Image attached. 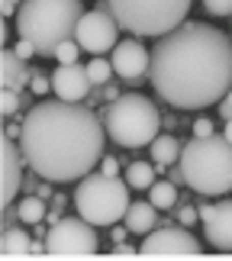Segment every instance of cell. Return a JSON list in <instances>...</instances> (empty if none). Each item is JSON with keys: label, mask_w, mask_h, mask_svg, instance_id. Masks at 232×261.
<instances>
[{"label": "cell", "mask_w": 232, "mask_h": 261, "mask_svg": "<svg viewBox=\"0 0 232 261\" xmlns=\"http://www.w3.org/2000/svg\"><path fill=\"white\" fill-rule=\"evenodd\" d=\"M148 81L177 110H203L232 90V39L207 23H181L152 48Z\"/></svg>", "instance_id": "1"}, {"label": "cell", "mask_w": 232, "mask_h": 261, "mask_svg": "<svg viewBox=\"0 0 232 261\" xmlns=\"http://www.w3.org/2000/svg\"><path fill=\"white\" fill-rule=\"evenodd\" d=\"M107 126L90 107L84 103H36L23 116V148L26 165L42 180H81L94 171L104 158Z\"/></svg>", "instance_id": "2"}, {"label": "cell", "mask_w": 232, "mask_h": 261, "mask_svg": "<svg viewBox=\"0 0 232 261\" xmlns=\"http://www.w3.org/2000/svg\"><path fill=\"white\" fill-rule=\"evenodd\" d=\"M81 16V0H23L16 10V33L29 39L39 55H55L62 42L74 39Z\"/></svg>", "instance_id": "3"}, {"label": "cell", "mask_w": 232, "mask_h": 261, "mask_svg": "<svg viewBox=\"0 0 232 261\" xmlns=\"http://www.w3.org/2000/svg\"><path fill=\"white\" fill-rule=\"evenodd\" d=\"M187 187L203 197H219L232 190V142L226 136H194L177 158Z\"/></svg>", "instance_id": "4"}, {"label": "cell", "mask_w": 232, "mask_h": 261, "mask_svg": "<svg viewBox=\"0 0 232 261\" xmlns=\"http://www.w3.org/2000/svg\"><path fill=\"white\" fill-rule=\"evenodd\" d=\"M104 126H107V136L113 139L116 145L142 148V145H152L158 139L161 116H158V107L148 97L123 94L119 100H113V103L107 107Z\"/></svg>", "instance_id": "5"}, {"label": "cell", "mask_w": 232, "mask_h": 261, "mask_svg": "<svg viewBox=\"0 0 232 261\" xmlns=\"http://www.w3.org/2000/svg\"><path fill=\"white\" fill-rule=\"evenodd\" d=\"M74 206L78 213L94 226H116L129 210V180L110 177V174H84L74 187Z\"/></svg>", "instance_id": "6"}, {"label": "cell", "mask_w": 232, "mask_h": 261, "mask_svg": "<svg viewBox=\"0 0 232 261\" xmlns=\"http://www.w3.org/2000/svg\"><path fill=\"white\" fill-rule=\"evenodd\" d=\"M116 23L133 36L161 39L184 23L190 0H110Z\"/></svg>", "instance_id": "7"}, {"label": "cell", "mask_w": 232, "mask_h": 261, "mask_svg": "<svg viewBox=\"0 0 232 261\" xmlns=\"http://www.w3.org/2000/svg\"><path fill=\"white\" fill-rule=\"evenodd\" d=\"M100 248L94 223H87L84 216L78 219H58L45 232V252L48 255H94Z\"/></svg>", "instance_id": "8"}, {"label": "cell", "mask_w": 232, "mask_h": 261, "mask_svg": "<svg viewBox=\"0 0 232 261\" xmlns=\"http://www.w3.org/2000/svg\"><path fill=\"white\" fill-rule=\"evenodd\" d=\"M116 16L113 13H100V10H90V13L81 16L78 23V33H74V42L84 48V52H113L116 48V33H119Z\"/></svg>", "instance_id": "9"}, {"label": "cell", "mask_w": 232, "mask_h": 261, "mask_svg": "<svg viewBox=\"0 0 232 261\" xmlns=\"http://www.w3.org/2000/svg\"><path fill=\"white\" fill-rule=\"evenodd\" d=\"M200 245L187 226H165L161 232H148L139 245L142 255H200Z\"/></svg>", "instance_id": "10"}, {"label": "cell", "mask_w": 232, "mask_h": 261, "mask_svg": "<svg viewBox=\"0 0 232 261\" xmlns=\"http://www.w3.org/2000/svg\"><path fill=\"white\" fill-rule=\"evenodd\" d=\"M113 71L129 84H139L142 77H148V68H152V52L139 42V39H123L113 48Z\"/></svg>", "instance_id": "11"}, {"label": "cell", "mask_w": 232, "mask_h": 261, "mask_svg": "<svg viewBox=\"0 0 232 261\" xmlns=\"http://www.w3.org/2000/svg\"><path fill=\"white\" fill-rule=\"evenodd\" d=\"M19 139H10L7 133L0 136V171H4V180H0V203L10 206L16 197V190L23 187V148L16 145Z\"/></svg>", "instance_id": "12"}, {"label": "cell", "mask_w": 232, "mask_h": 261, "mask_svg": "<svg viewBox=\"0 0 232 261\" xmlns=\"http://www.w3.org/2000/svg\"><path fill=\"white\" fill-rule=\"evenodd\" d=\"M200 223H203L207 242L219 252H232V200L200 206Z\"/></svg>", "instance_id": "13"}, {"label": "cell", "mask_w": 232, "mask_h": 261, "mask_svg": "<svg viewBox=\"0 0 232 261\" xmlns=\"http://www.w3.org/2000/svg\"><path fill=\"white\" fill-rule=\"evenodd\" d=\"M94 87L87 77V65H58L52 74V94L58 100H68V103H81L87 97V90Z\"/></svg>", "instance_id": "14"}, {"label": "cell", "mask_w": 232, "mask_h": 261, "mask_svg": "<svg viewBox=\"0 0 232 261\" xmlns=\"http://www.w3.org/2000/svg\"><path fill=\"white\" fill-rule=\"evenodd\" d=\"M29 81H33V71L26 68V62L13 48H4L0 52V84L10 87V90H23Z\"/></svg>", "instance_id": "15"}, {"label": "cell", "mask_w": 232, "mask_h": 261, "mask_svg": "<svg viewBox=\"0 0 232 261\" xmlns=\"http://www.w3.org/2000/svg\"><path fill=\"white\" fill-rule=\"evenodd\" d=\"M123 223L129 232H136V236H148L152 229L158 226V206L152 203V200H139V203H129L126 210V216H123Z\"/></svg>", "instance_id": "16"}, {"label": "cell", "mask_w": 232, "mask_h": 261, "mask_svg": "<svg viewBox=\"0 0 232 261\" xmlns=\"http://www.w3.org/2000/svg\"><path fill=\"white\" fill-rule=\"evenodd\" d=\"M0 252H4L7 258L10 255H29L33 252V239H29V232H23V229H16V226H4Z\"/></svg>", "instance_id": "17"}, {"label": "cell", "mask_w": 232, "mask_h": 261, "mask_svg": "<svg viewBox=\"0 0 232 261\" xmlns=\"http://www.w3.org/2000/svg\"><path fill=\"white\" fill-rule=\"evenodd\" d=\"M181 145L174 136H158L155 142H152V155H155V168H161V171H165L168 165H174L177 158H181Z\"/></svg>", "instance_id": "18"}, {"label": "cell", "mask_w": 232, "mask_h": 261, "mask_svg": "<svg viewBox=\"0 0 232 261\" xmlns=\"http://www.w3.org/2000/svg\"><path fill=\"white\" fill-rule=\"evenodd\" d=\"M16 216H19V223H26V226H42V219L48 216V206L39 194H33L16 206Z\"/></svg>", "instance_id": "19"}, {"label": "cell", "mask_w": 232, "mask_h": 261, "mask_svg": "<svg viewBox=\"0 0 232 261\" xmlns=\"http://www.w3.org/2000/svg\"><path fill=\"white\" fill-rule=\"evenodd\" d=\"M148 200H152L158 210L177 206V184L174 180H155V184L148 187Z\"/></svg>", "instance_id": "20"}, {"label": "cell", "mask_w": 232, "mask_h": 261, "mask_svg": "<svg viewBox=\"0 0 232 261\" xmlns=\"http://www.w3.org/2000/svg\"><path fill=\"white\" fill-rule=\"evenodd\" d=\"M126 180H129V187H136V190H148L155 184V165H148V162H133L126 168Z\"/></svg>", "instance_id": "21"}, {"label": "cell", "mask_w": 232, "mask_h": 261, "mask_svg": "<svg viewBox=\"0 0 232 261\" xmlns=\"http://www.w3.org/2000/svg\"><path fill=\"white\" fill-rule=\"evenodd\" d=\"M87 77H90L94 87L110 84V77H113V62H107V58H94V62L87 65Z\"/></svg>", "instance_id": "22"}, {"label": "cell", "mask_w": 232, "mask_h": 261, "mask_svg": "<svg viewBox=\"0 0 232 261\" xmlns=\"http://www.w3.org/2000/svg\"><path fill=\"white\" fill-rule=\"evenodd\" d=\"M78 52H84V48H81L74 39H68V42H62L55 48V58H58V65H74L78 62Z\"/></svg>", "instance_id": "23"}, {"label": "cell", "mask_w": 232, "mask_h": 261, "mask_svg": "<svg viewBox=\"0 0 232 261\" xmlns=\"http://www.w3.org/2000/svg\"><path fill=\"white\" fill-rule=\"evenodd\" d=\"M16 110H19V90L4 87V97H0V113H4V116H13Z\"/></svg>", "instance_id": "24"}, {"label": "cell", "mask_w": 232, "mask_h": 261, "mask_svg": "<svg viewBox=\"0 0 232 261\" xmlns=\"http://www.w3.org/2000/svg\"><path fill=\"white\" fill-rule=\"evenodd\" d=\"M203 7L213 16H232V0H203Z\"/></svg>", "instance_id": "25"}, {"label": "cell", "mask_w": 232, "mask_h": 261, "mask_svg": "<svg viewBox=\"0 0 232 261\" xmlns=\"http://www.w3.org/2000/svg\"><path fill=\"white\" fill-rule=\"evenodd\" d=\"M200 219V210L197 206H177V223L181 226H194Z\"/></svg>", "instance_id": "26"}, {"label": "cell", "mask_w": 232, "mask_h": 261, "mask_svg": "<svg viewBox=\"0 0 232 261\" xmlns=\"http://www.w3.org/2000/svg\"><path fill=\"white\" fill-rule=\"evenodd\" d=\"M48 77H52V74H48ZM48 77L33 71V81H29V87H33V94H36V97H39V94H48V90H52V81H48Z\"/></svg>", "instance_id": "27"}, {"label": "cell", "mask_w": 232, "mask_h": 261, "mask_svg": "<svg viewBox=\"0 0 232 261\" xmlns=\"http://www.w3.org/2000/svg\"><path fill=\"white\" fill-rule=\"evenodd\" d=\"M13 52H16L19 58H23V62H29V58H33V55H39V52H36V45H33V42H29V39H19V42H16V48H13Z\"/></svg>", "instance_id": "28"}, {"label": "cell", "mask_w": 232, "mask_h": 261, "mask_svg": "<svg viewBox=\"0 0 232 261\" xmlns=\"http://www.w3.org/2000/svg\"><path fill=\"white\" fill-rule=\"evenodd\" d=\"M194 136H200V139H203V136H213V123H210L207 116H200L197 123H194Z\"/></svg>", "instance_id": "29"}, {"label": "cell", "mask_w": 232, "mask_h": 261, "mask_svg": "<svg viewBox=\"0 0 232 261\" xmlns=\"http://www.w3.org/2000/svg\"><path fill=\"white\" fill-rule=\"evenodd\" d=\"M219 116H223V119H232V90H229L223 100H219Z\"/></svg>", "instance_id": "30"}, {"label": "cell", "mask_w": 232, "mask_h": 261, "mask_svg": "<svg viewBox=\"0 0 232 261\" xmlns=\"http://www.w3.org/2000/svg\"><path fill=\"white\" fill-rule=\"evenodd\" d=\"M23 7V0H0V13L4 16H13V10Z\"/></svg>", "instance_id": "31"}, {"label": "cell", "mask_w": 232, "mask_h": 261, "mask_svg": "<svg viewBox=\"0 0 232 261\" xmlns=\"http://www.w3.org/2000/svg\"><path fill=\"white\" fill-rule=\"evenodd\" d=\"M100 90H104V100H107V103H113V100H119V97H123V94L116 90V84H113V81H110V84H104Z\"/></svg>", "instance_id": "32"}, {"label": "cell", "mask_w": 232, "mask_h": 261, "mask_svg": "<svg viewBox=\"0 0 232 261\" xmlns=\"http://www.w3.org/2000/svg\"><path fill=\"white\" fill-rule=\"evenodd\" d=\"M100 165H104V174H110V177H116V174H119L116 158H100Z\"/></svg>", "instance_id": "33"}, {"label": "cell", "mask_w": 232, "mask_h": 261, "mask_svg": "<svg viewBox=\"0 0 232 261\" xmlns=\"http://www.w3.org/2000/svg\"><path fill=\"white\" fill-rule=\"evenodd\" d=\"M36 194L42 197V200H52L55 194H52V180H45V184H36Z\"/></svg>", "instance_id": "34"}, {"label": "cell", "mask_w": 232, "mask_h": 261, "mask_svg": "<svg viewBox=\"0 0 232 261\" xmlns=\"http://www.w3.org/2000/svg\"><path fill=\"white\" fill-rule=\"evenodd\" d=\"M139 248H133V245H126V242H113V255H136Z\"/></svg>", "instance_id": "35"}, {"label": "cell", "mask_w": 232, "mask_h": 261, "mask_svg": "<svg viewBox=\"0 0 232 261\" xmlns=\"http://www.w3.org/2000/svg\"><path fill=\"white\" fill-rule=\"evenodd\" d=\"M62 206H65V197L55 194V197H52V206H48V210H62Z\"/></svg>", "instance_id": "36"}, {"label": "cell", "mask_w": 232, "mask_h": 261, "mask_svg": "<svg viewBox=\"0 0 232 261\" xmlns=\"http://www.w3.org/2000/svg\"><path fill=\"white\" fill-rule=\"evenodd\" d=\"M126 232H129L126 226H123V229H113V242H123V236H126Z\"/></svg>", "instance_id": "37"}, {"label": "cell", "mask_w": 232, "mask_h": 261, "mask_svg": "<svg viewBox=\"0 0 232 261\" xmlns=\"http://www.w3.org/2000/svg\"><path fill=\"white\" fill-rule=\"evenodd\" d=\"M226 139H229V142H232V119H226V133H223Z\"/></svg>", "instance_id": "38"}]
</instances>
